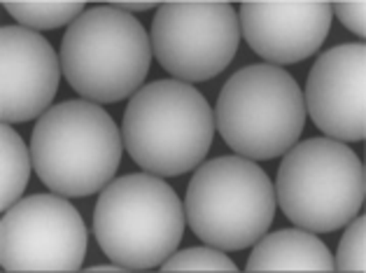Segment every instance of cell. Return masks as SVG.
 I'll return each mask as SVG.
<instances>
[{
  "label": "cell",
  "mask_w": 366,
  "mask_h": 273,
  "mask_svg": "<svg viewBox=\"0 0 366 273\" xmlns=\"http://www.w3.org/2000/svg\"><path fill=\"white\" fill-rule=\"evenodd\" d=\"M122 138L145 173L175 178L203 164L215 138V112L192 84L157 80L131 96Z\"/></svg>",
  "instance_id": "obj_1"
},
{
  "label": "cell",
  "mask_w": 366,
  "mask_h": 273,
  "mask_svg": "<svg viewBox=\"0 0 366 273\" xmlns=\"http://www.w3.org/2000/svg\"><path fill=\"white\" fill-rule=\"evenodd\" d=\"M122 149V131L92 101H66L49 108L31 138L38 178L66 199L89 197L108 187L119 169Z\"/></svg>",
  "instance_id": "obj_2"
},
{
  "label": "cell",
  "mask_w": 366,
  "mask_h": 273,
  "mask_svg": "<svg viewBox=\"0 0 366 273\" xmlns=\"http://www.w3.org/2000/svg\"><path fill=\"white\" fill-rule=\"evenodd\" d=\"M184 219V204L164 178L131 173L101 192L94 234L110 262L129 271H147L162 267L177 250Z\"/></svg>",
  "instance_id": "obj_3"
},
{
  "label": "cell",
  "mask_w": 366,
  "mask_h": 273,
  "mask_svg": "<svg viewBox=\"0 0 366 273\" xmlns=\"http://www.w3.org/2000/svg\"><path fill=\"white\" fill-rule=\"evenodd\" d=\"M61 70L92 103H117L136 94L149 73L152 42L136 16L114 7H89L61 40Z\"/></svg>",
  "instance_id": "obj_4"
},
{
  "label": "cell",
  "mask_w": 366,
  "mask_h": 273,
  "mask_svg": "<svg viewBox=\"0 0 366 273\" xmlns=\"http://www.w3.org/2000/svg\"><path fill=\"white\" fill-rule=\"evenodd\" d=\"M306 126V103L297 80L278 66L238 70L222 86L215 129L236 154L269 162L287 154Z\"/></svg>",
  "instance_id": "obj_5"
},
{
  "label": "cell",
  "mask_w": 366,
  "mask_h": 273,
  "mask_svg": "<svg viewBox=\"0 0 366 273\" xmlns=\"http://www.w3.org/2000/svg\"><path fill=\"white\" fill-rule=\"evenodd\" d=\"M275 206L271 178L240 154L201 164L184 197V215L196 239L217 250L254 245L273 224Z\"/></svg>",
  "instance_id": "obj_6"
},
{
  "label": "cell",
  "mask_w": 366,
  "mask_h": 273,
  "mask_svg": "<svg viewBox=\"0 0 366 273\" xmlns=\"http://www.w3.org/2000/svg\"><path fill=\"white\" fill-rule=\"evenodd\" d=\"M273 187L290 222L310 234H329L360 215L364 164L341 140L310 138L285 154Z\"/></svg>",
  "instance_id": "obj_7"
},
{
  "label": "cell",
  "mask_w": 366,
  "mask_h": 273,
  "mask_svg": "<svg viewBox=\"0 0 366 273\" xmlns=\"http://www.w3.org/2000/svg\"><path fill=\"white\" fill-rule=\"evenodd\" d=\"M152 54L180 82H205L234 61L240 21L231 3L168 0L152 21Z\"/></svg>",
  "instance_id": "obj_8"
},
{
  "label": "cell",
  "mask_w": 366,
  "mask_h": 273,
  "mask_svg": "<svg viewBox=\"0 0 366 273\" xmlns=\"http://www.w3.org/2000/svg\"><path fill=\"white\" fill-rule=\"evenodd\" d=\"M89 232L66 197L35 194L5 210L0 222V267L7 273L79 271Z\"/></svg>",
  "instance_id": "obj_9"
},
{
  "label": "cell",
  "mask_w": 366,
  "mask_h": 273,
  "mask_svg": "<svg viewBox=\"0 0 366 273\" xmlns=\"http://www.w3.org/2000/svg\"><path fill=\"white\" fill-rule=\"evenodd\" d=\"M306 114L327 138L360 143L366 134V47L338 45L312 64L303 91Z\"/></svg>",
  "instance_id": "obj_10"
},
{
  "label": "cell",
  "mask_w": 366,
  "mask_h": 273,
  "mask_svg": "<svg viewBox=\"0 0 366 273\" xmlns=\"http://www.w3.org/2000/svg\"><path fill=\"white\" fill-rule=\"evenodd\" d=\"M61 59L47 38L24 26L0 31V117L24 124L42 117L59 91Z\"/></svg>",
  "instance_id": "obj_11"
},
{
  "label": "cell",
  "mask_w": 366,
  "mask_h": 273,
  "mask_svg": "<svg viewBox=\"0 0 366 273\" xmlns=\"http://www.w3.org/2000/svg\"><path fill=\"white\" fill-rule=\"evenodd\" d=\"M332 3H240V33L249 49L269 66H287L312 56L322 47L332 26Z\"/></svg>",
  "instance_id": "obj_12"
},
{
  "label": "cell",
  "mask_w": 366,
  "mask_h": 273,
  "mask_svg": "<svg viewBox=\"0 0 366 273\" xmlns=\"http://www.w3.org/2000/svg\"><path fill=\"white\" fill-rule=\"evenodd\" d=\"M245 271H334V254L306 229H280L254 243Z\"/></svg>",
  "instance_id": "obj_13"
},
{
  "label": "cell",
  "mask_w": 366,
  "mask_h": 273,
  "mask_svg": "<svg viewBox=\"0 0 366 273\" xmlns=\"http://www.w3.org/2000/svg\"><path fill=\"white\" fill-rule=\"evenodd\" d=\"M0 175H3V194H0V208L10 210L21 199L31 178V147H26L21 136L12 129V124H3L0 131Z\"/></svg>",
  "instance_id": "obj_14"
},
{
  "label": "cell",
  "mask_w": 366,
  "mask_h": 273,
  "mask_svg": "<svg viewBox=\"0 0 366 273\" xmlns=\"http://www.w3.org/2000/svg\"><path fill=\"white\" fill-rule=\"evenodd\" d=\"M3 7L10 12L19 26L40 31H54L61 26H70L79 14L84 12V3L79 0H66V3H38V0H5Z\"/></svg>",
  "instance_id": "obj_15"
},
{
  "label": "cell",
  "mask_w": 366,
  "mask_h": 273,
  "mask_svg": "<svg viewBox=\"0 0 366 273\" xmlns=\"http://www.w3.org/2000/svg\"><path fill=\"white\" fill-rule=\"evenodd\" d=\"M162 271L164 273H177V271L236 273L240 269L227 257L224 250H217V248H212V245H194V248L173 252L171 257L162 264Z\"/></svg>",
  "instance_id": "obj_16"
},
{
  "label": "cell",
  "mask_w": 366,
  "mask_h": 273,
  "mask_svg": "<svg viewBox=\"0 0 366 273\" xmlns=\"http://www.w3.org/2000/svg\"><path fill=\"white\" fill-rule=\"evenodd\" d=\"M347 232L338 243L334 271L343 273H364L366 271V219L364 215H357L345 224Z\"/></svg>",
  "instance_id": "obj_17"
},
{
  "label": "cell",
  "mask_w": 366,
  "mask_h": 273,
  "mask_svg": "<svg viewBox=\"0 0 366 273\" xmlns=\"http://www.w3.org/2000/svg\"><path fill=\"white\" fill-rule=\"evenodd\" d=\"M332 12L341 19L347 31H352L360 38L366 35V3H362V0H357V3L338 0V3H332Z\"/></svg>",
  "instance_id": "obj_18"
},
{
  "label": "cell",
  "mask_w": 366,
  "mask_h": 273,
  "mask_svg": "<svg viewBox=\"0 0 366 273\" xmlns=\"http://www.w3.org/2000/svg\"><path fill=\"white\" fill-rule=\"evenodd\" d=\"M110 7H114V10H122V12H129V14H133V12H147V10H152V7H159L162 3H108Z\"/></svg>",
  "instance_id": "obj_19"
},
{
  "label": "cell",
  "mask_w": 366,
  "mask_h": 273,
  "mask_svg": "<svg viewBox=\"0 0 366 273\" xmlns=\"http://www.w3.org/2000/svg\"><path fill=\"white\" fill-rule=\"evenodd\" d=\"M84 271H89V273H119V271H129V269H124L122 264H114V262H110V264H98V267H92V269H84Z\"/></svg>",
  "instance_id": "obj_20"
}]
</instances>
